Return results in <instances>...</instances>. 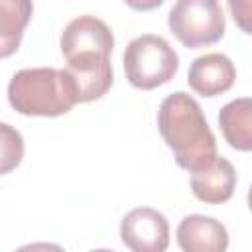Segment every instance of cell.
<instances>
[{
	"label": "cell",
	"mask_w": 252,
	"mask_h": 252,
	"mask_svg": "<svg viewBox=\"0 0 252 252\" xmlns=\"http://www.w3.org/2000/svg\"><path fill=\"white\" fill-rule=\"evenodd\" d=\"M158 128L181 169L199 171L219 156L217 138L207 124L203 108L189 93L175 91L161 100Z\"/></svg>",
	"instance_id": "6da1fadb"
},
{
	"label": "cell",
	"mask_w": 252,
	"mask_h": 252,
	"mask_svg": "<svg viewBox=\"0 0 252 252\" xmlns=\"http://www.w3.org/2000/svg\"><path fill=\"white\" fill-rule=\"evenodd\" d=\"M8 100L26 116H61L77 104V91L65 69L32 67L10 79Z\"/></svg>",
	"instance_id": "7a4b0ae2"
},
{
	"label": "cell",
	"mask_w": 252,
	"mask_h": 252,
	"mask_svg": "<svg viewBox=\"0 0 252 252\" xmlns=\"http://www.w3.org/2000/svg\"><path fill=\"white\" fill-rule=\"evenodd\" d=\"M177 69L179 55L161 35L142 33L124 49V73L136 89L152 91L171 81Z\"/></svg>",
	"instance_id": "3957f363"
},
{
	"label": "cell",
	"mask_w": 252,
	"mask_h": 252,
	"mask_svg": "<svg viewBox=\"0 0 252 252\" xmlns=\"http://www.w3.org/2000/svg\"><path fill=\"white\" fill-rule=\"evenodd\" d=\"M167 26L185 47H203L222 37L224 16L217 0H179L169 10Z\"/></svg>",
	"instance_id": "277c9868"
},
{
	"label": "cell",
	"mask_w": 252,
	"mask_h": 252,
	"mask_svg": "<svg viewBox=\"0 0 252 252\" xmlns=\"http://www.w3.org/2000/svg\"><path fill=\"white\" fill-rule=\"evenodd\" d=\"M120 238L132 252H165L169 246V222L152 207H136L124 215Z\"/></svg>",
	"instance_id": "5b68a950"
},
{
	"label": "cell",
	"mask_w": 252,
	"mask_h": 252,
	"mask_svg": "<svg viewBox=\"0 0 252 252\" xmlns=\"http://www.w3.org/2000/svg\"><path fill=\"white\" fill-rule=\"evenodd\" d=\"M59 43L61 53L69 61L79 55H110L114 47V35L106 22L85 14L65 26Z\"/></svg>",
	"instance_id": "8992f818"
},
{
	"label": "cell",
	"mask_w": 252,
	"mask_h": 252,
	"mask_svg": "<svg viewBox=\"0 0 252 252\" xmlns=\"http://www.w3.org/2000/svg\"><path fill=\"white\" fill-rule=\"evenodd\" d=\"M65 71L75 85L77 102H91L100 98L112 87V79H114L110 55L73 57L67 61Z\"/></svg>",
	"instance_id": "52a82bcc"
},
{
	"label": "cell",
	"mask_w": 252,
	"mask_h": 252,
	"mask_svg": "<svg viewBox=\"0 0 252 252\" xmlns=\"http://www.w3.org/2000/svg\"><path fill=\"white\" fill-rule=\"evenodd\" d=\"M236 79V69L224 53H205L193 59L187 71L189 87L203 96H219L226 93Z\"/></svg>",
	"instance_id": "ba28073f"
},
{
	"label": "cell",
	"mask_w": 252,
	"mask_h": 252,
	"mask_svg": "<svg viewBox=\"0 0 252 252\" xmlns=\"http://www.w3.org/2000/svg\"><path fill=\"white\" fill-rule=\"evenodd\" d=\"M177 244L183 252H226L228 232L213 217L189 215L177 226Z\"/></svg>",
	"instance_id": "9c48e42d"
},
{
	"label": "cell",
	"mask_w": 252,
	"mask_h": 252,
	"mask_svg": "<svg viewBox=\"0 0 252 252\" xmlns=\"http://www.w3.org/2000/svg\"><path fill=\"white\" fill-rule=\"evenodd\" d=\"M234 187H236L234 165L222 156H217L207 167L191 173L193 195L209 205H219L228 201L234 193Z\"/></svg>",
	"instance_id": "30bf717a"
},
{
	"label": "cell",
	"mask_w": 252,
	"mask_h": 252,
	"mask_svg": "<svg viewBox=\"0 0 252 252\" xmlns=\"http://www.w3.org/2000/svg\"><path fill=\"white\" fill-rule=\"evenodd\" d=\"M219 124L230 148L248 152L252 148V100L234 98L219 112Z\"/></svg>",
	"instance_id": "8fae6325"
},
{
	"label": "cell",
	"mask_w": 252,
	"mask_h": 252,
	"mask_svg": "<svg viewBox=\"0 0 252 252\" xmlns=\"http://www.w3.org/2000/svg\"><path fill=\"white\" fill-rule=\"evenodd\" d=\"M32 12L33 6L28 0H0V59L16 53Z\"/></svg>",
	"instance_id": "7c38bea8"
},
{
	"label": "cell",
	"mask_w": 252,
	"mask_h": 252,
	"mask_svg": "<svg viewBox=\"0 0 252 252\" xmlns=\"http://www.w3.org/2000/svg\"><path fill=\"white\" fill-rule=\"evenodd\" d=\"M22 158H24L22 134L14 126L0 122V175L16 169L20 165Z\"/></svg>",
	"instance_id": "4fadbf2b"
},
{
	"label": "cell",
	"mask_w": 252,
	"mask_h": 252,
	"mask_svg": "<svg viewBox=\"0 0 252 252\" xmlns=\"http://www.w3.org/2000/svg\"><path fill=\"white\" fill-rule=\"evenodd\" d=\"M14 252H65V250L53 242H30V244L20 246Z\"/></svg>",
	"instance_id": "5bb4252c"
},
{
	"label": "cell",
	"mask_w": 252,
	"mask_h": 252,
	"mask_svg": "<svg viewBox=\"0 0 252 252\" xmlns=\"http://www.w3.org/2000/svg\"><path fill=\"white\" fill-rule=\"evenodd\" d=\"M91 252H114V250H108V248H96V250H91Z\"/></svg>",
	"instance_id": "9a60e30c"
}]
</instances>
